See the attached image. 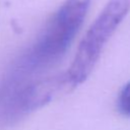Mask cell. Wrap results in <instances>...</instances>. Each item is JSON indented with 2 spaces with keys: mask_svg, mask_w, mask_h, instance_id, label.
Wrapping results in <instances>:
<instances>
[{
  "mask_svg": "<svg viewBox=\"0 0 130 130\" xmlns=\"http://www.w3.org/2000/svg\"><path fill=\"white\" fill-rule=\"evenodd\" d=\"M130 11V0H109L82 38L65 74L71 87L84 82L118 26Z\"/></svg>",
  "mask_w": 130,
  "mask_h": 130,
  "instance_id": "6da1fadb",
  "label": "cell"
},
{
  "mask_svg": "<svg viewBox=\"0 0 130 130\" xmlns=\"http://www.w3.org/2000/svg\"><path fill=\"white\" fill-rule=\"evenodd\" d=\"M90 0H65L47 23L27 56L31 67L49 65L61 58L82 25Z\"/></svg>",
  "mask_w": 130,
  "mask_h": 130,
  "instance_id": "7a4b0ae2",
  "label": "cell"
},
{
  "mask_svg": "<svg viewBox=\"0 0 130 130\" xmlns=\"http://www.w3.org/2000/svg\"><path fill=\"white\" fill-rule=\"evenodd\" d=\"M118 110L126 117H130V81L124 85L118 98Z\"/></svg>",
  "mask_w": 130,
  "mask_h": 130,
  "instance_id": "3957f363",
  "label": "cell"
}]
</instances>
